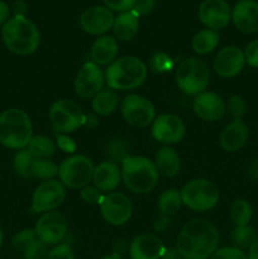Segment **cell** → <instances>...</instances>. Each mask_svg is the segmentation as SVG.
I'll list each match as a JSON object with an SVG mask.
<instances>
[{
	"instance_id": "7c38bea8",
	"label": "cell",
	"mask_w": 258,
	"mask_h": 259,
	"mask_svg": "<svg viewBox=\"0 0 258 259\" xmlns=\"http://www.w3.org/2000/svg\"><path fill=\"white\" fill-rule=\"evenodd\" d=\"M66 187L57 180H48L38 185L32 197V211H55L65 201Z\"/></svg>"
},
{
	"instance_id": "f1b7e54d",
	"label": "cell",
	"mask_w": 258,
	"mask_h": 259,
	"mask_svg": "<svg viewBox=\"0 0 258 259\" xmlns=\"http://www.w3.org/2000/svg\"><path fill=\"white\" fill-rule=\"evenodd\" d=\"M182 197L181 192L176 189H167L159 195L158 202H157V206H158L159 212L164 217H174L175 214L180 211L182 206Z\"/></svg>"
},
{
	"instance_id": "f35d334b",
	"label": "cell",
	"mask_w": 258,
	"mask_h": 259,
	"mask_svg": "<svg viewBox=\"0 0 258 259\" xmlns=\"http://www.w3.org/2000/svg\"><path fill=\"white\" fill-rule=\"evenodd\" d=\"M23 255H24V259H48L50 250H48V245L45 244L43 242H40L37 238V239L25 249Z\"/></svg>"
},
{
	"instance_id": "74e56055",
	"label": "cell",
	"mask_w": 258,
	"mask_h": 259,
	"mask_svg": "<svg viewBox=\"0 0 258 259\" xmlns=\"http://www.w3.org/2000/svg\"><path fill=\"white\" fill-rule=\"evenodd\" d=\"M129 149L128 144L123 141H115L110 142V143L106 146V154L110 157V161L113 162H123L126 157H129Z\"/></svg>"
},
{
	"instance_id": "5bb4252c",
	"label": "cell",
	"mask_w": 258,
	"mask_h": 259,
	"mask_svg": "<svg viewBox=\"0 0 258 259\" xmlns=\"http://www.w3.org/2000/svg\"><path fill=\"white\" fill-rule=\"evenodd\" d=\"M67 230V220L58 211L43 212L34 227L38 239L47 245H56L62 242Z\"/></svg>"
},
{
	"instance_id": "e575fe53",
	"label": "cell",
	"mask_w": 258,
	"mask_h": 259,
	"mask_svg": "<svg viewBox=\"0 0 258 259\" xmlns=\"http://www.w3.org/2000/svg\"><path fill=\"white\" fill-rule=\"evenodd\" d=\"M174 67V60L162 51H156L152 53L149 60V70L153 73H164L168 72Z\"/></svg>"
},
{
	"instance_id": "f907efd6",
	"label": "cell",
	"mask_w": 258,
	"mask_h": 259,
	"mask_svg": "<svg viewBox=\"0 0 258 259\" xmlns=\"http://www.w3.org/2000/svg\"><path fill=\"white\" fill-rule=\"evenodd\" d=\"M168 225H169V218L162 215V217L159 218V219H157V222L154 223V229H156L157 232H162V230L166 229Z\"/></svg>"
},
{
	"instance_id": "60d3db41",
	"label": "cell",
	"mask_w": 258,
	"mask_h": 259,
	"mask_svg": "<svg viewBox=\"0 0 258 259\" xmlns=\"http://www.w3.org/2000/svg\"><path fill=\"white\" fill-rule=\"evenodd\" d=\"M210 259H248L244 250L237 247H224L218 249Z\"/></svg>"
},
{
	"instance_id": "1f68e13d",
	"label": "cell",
	"mask_w": 258,
	"mask_h": 259,
	"mask_svg": "<svg viewBox=\"0 0 258 259\" xmlns=\"http://www.w3.org/2000/svg\"><path fill=\"white\" fill-rule=\"evenodd\" d=\"M258 239L257 232L253 227L248 225H238L232 232V240L234 245L239 249H249L250 245Z\"/></svg>"
},
{
	"instance_id": "b9f144b4",
	"label": "cell",
	"mask_w": 258,
	"mask_h": 259,
	"mask_svg": "<svg viewBox=\"0 0 258 259\" xmlns=\"http://www.w3.org/2000/svg\"><path fill=\"white\" fill-rule=\"evenodd\" d=\"M156 4L157 0H136L131 12H133L138 18L146 17V15H149L153 12Z\"/></svg>"
},
{
	"instance_id": "4fadbf2b",
	"label": "cell",
	"mask_w": 258,
	"mask_h": 259,
	"mask_svg": "<svg viewBox=\"0 0 258 259\" xmlns=\"http://www.w3.org/2000/svg\"><path fill=\"white\" fill-rule=\"evenodd\" d=\"M105 75L100 66L91 62L83 63L82 67L78 70L75 78V93L78 98L88 100L94 99L100 91H103Z\"/></svg>"
},
{
	"instance_id": "9c48e42d",
	"label": "cell",
	"mask_w": 258,
	"mask_h": 259,
	"mask_svg": "<svg viewBox=\"0 0 258 259\" xmlns=\"http://www.w3.org/2000/svg\"><path fill=\"white\" fill-rule=\"evenodd\" d=\"M86 114L75 101L61 99L55 101L50 109V121L53 129L60 133H72L85 125Z\"/></svg>"
},
{
	"instance_id": "603a6c76",
	"label": "cell",
	"mask_w": 258,
	"mask_h": 259,
	"mask_svg": "<svg viewBox=\"0 0 258 259\" xmlns=\"http://www.w3.org/2000/svg\"><path fill=\"white\" fill-rule=\"evenodd\" d=\"M248 138H249V128L243 121V119H237L223 129L219 139L220 147L223 151L233 153L242 149L247 143Z\"/></svg>"
},
{
	"instance_id": "5b68a950",
	"label": "cell",
	"mask_w": 258,
	"mask_h": 259,
	"mask_svg": "<svg viewBox=\"0 0 258 259\" xmlns=\"http://www.w3.org/2000/svg\"><path fill=\"white\" fill-rule=\"evenodd\" d=\"M32 138V120L25 111L12 108L0 114V144L19 151L27 148Z\"/></svg>"
},
{
	"instance_id": "d6986e66",
	"label": "cell",
	"mask_w": 258,
	"mask_h": 259,
	"mask_svg": "<svg viewBox=\"0 0 258 259\" xmlns=\"http://www.w3.org/2000/svg\"><path fill=\"white\" fill-rule=\"evenodd\" d=\"M195 114L197 118L204 121H218L227 113L225 101L219 94L211 91H204L195 98L192 104Z\"/></svg>"
},
{
	"instance_id": "d6a6232c",
	"label": "cell",
	"mask_w": 258,
	"mask_h": 259,
	"mask_svg": "<svg viewBox=\"0 0 258 259\" xmlns=\"http://www.w3.org/2000/svg\"><path fill=\"white\" fill-rule=\"evenodd\" d=\"M58 176V166L51 159H33L32 163V179H38L40 181L55 180Z\"/></svg>"
},
{
	"instance_id": "8992f818",
	"label": "cell",
	"mask_w": 258,
	"mask_h": 259,
	"mask_svg": "<svg viewBox=\"0 0 258 259\" xmlns=\"http://www.w3.org/2000/svg\"><path fill=\"white\" fill-rule=\"evenodd\" d=\"M175 78L182 93L189 96H197L206 90L211 75L206 62L197 57H189L176 68Z\"/></svg>"
},
{
	"instance_id": "f6af8a7d",
	"label": "cell",
	"mask_w": 258,
	"mask_h": 259,
	"mask_svg": "<svg viewBox=\"0 0 258 259\" xmlns=\"http://www.w3.org/2000/svg\"><path fill=\"white\" fill-rule=\"evenodd\" d=\"M245 62L250 67L258 68V39L252 40L244 50Z\"/></svg>"
},
{
	"instance_id": "ee69618b",
	"label": "cell",
	"mask_w": 258,
	"mask_h": 259,
	"mask_svg": "<svg viewBox=\"0 0 258 259\" xmlns=\"http://www.w3.org/2000/svg\"><path fill=\"white\" fill-rule=\"evenodd\" d=\"M105 7L111 12H128L133 8L136 0H103Z\"/></svg>"
},
{
	"instance_id": "f546056e",
	"label": "cell",
	"mask_w": 258,
	"mask_h": 259,
	"mask_svg": "<svg viewBox=\"0 0 258 259\" xmlns=\"http://www.w3.org/2000/svg\"><path fill=\"white\" fill-rule=\"evenodd\" d=\"M27 148L35 158L51 159L56 154L57 144L48 137L35 136L30 139Z\"/></svg>"
},
{
	"instance_id": "d590c367",
	"label": "cell",
	"mask_w": 258,
	"mask_h": 259,
	"mask_svg": "<svg viewBox=\"0 0 258 259\" xmlns=\"http://www.w3.org/2000/svg\"><path fill=\"white\" fill-rule=\"evenodd\" d=\"M227 106V114L233 118V120L243 119V116L247 113V103L240 95H232L225 103Z\"/></svg>"
},
{
	"instance_id": "52a82bcc",
	"label": "cell",
	"mask_w": 258,
	"mask_h": 259,
	"mask_svg": "<svg viewBox=\"0 0 258 259\" xmlns=\"http://www.w3.org/2000/svg\"><path fill=\"white\" fill-rule=\"evenodd\" d=\"M180 192L182 204L197 212H206L214 209L220 197L217 185L206 179L191 180Z\"/></svg>"
},
{
	"instance_id": "83f0119b",
	"label": "cell",
	"mask_w": 258,
	"mask_h": 259,
	"mask_svg": "<svg viewBox=\"0 0 258 259\" xmlns=\"http://www.w3.org/2000/svg\"><path fill=\"white\" fill-rule=\"evenodd\" d=\"M220 42V34L217 30L202 29L194 35L191 47L197 55H207L218 47Z\"/></svg>"
},
{
	"instance_id": "9f6ffc18",
	"label": "cell",
	"mask_w": 258,
	"mask_h": 259,
	"mask_svg": "<svg viewBox=\"0 0 258 259\" xmlns=\"http://www.w3.org/2000/svg\"><path fill=\"white\" fill-rule=\"evenodd\" d=\"M3 242H4V232H3V228L0 225V248H2Z\"/></svg>"
},
{
	"instance_id": "cb8c5ba5",
	"label": "cell",
	"mask_w": 258,
	"mask_h": 259,
	"mask_svg": "<svg viewBox=\"0 0 258 259\" xmlns=\"http://www.w3.org/2000/svg\"><path fill=\"white\" fill-rule=\"evenodd\" d=\"M119 55V43L111 35H101L93 43L90 57L98 66H108L116 60Z\"/></svg>"
},
{
	"instance_id": "8fae6325",
	"label": "cell",
	"mask_w": 258,
	"mask_h": 259,
	"mask_svg": "<svg viewBox=\"0 0 258 259\" xmlns=\"http://www.w3.org/2000/svg\"><path fill=\"white\" fill-rule=\"evenodd\" d=\"M100 206L104 220L114 227L126 224L133 214V205L131 199L123 192H109L104 195Z\"/></svg>"
},
{
	"instance_id": "484cf974",
	"label": "cell",
	"mask_w": 258,
	"mask_h": 259,
	"mask_svg": "<svg viewBox=\"0 0 258 259\" xmlns=\"http://www.w3.org/2000/svg\"><path fill=\"white\" fill-rule=\"evenodd\" d=\"M154 164L158 174L164 177H175L180 174L181 169V159L179 153L169 146L162 147L157 151Z\"/></svg>"
},
{
	"instance_id": "ba28073f",
	"label": "cell",
	"mask_w": 258,
	"mask_h": 259,
	"mask_svg": "<svg viewBox=\"0 0 258 259\" xmlns=\"http://www.w3.org/2000/svg\"><path fill=\"white\" fill-rule=\"evenodd\" d=\"M94 163L83 154H73L67 157L58 166L60 182L68 189H83L93 180Z\"/></svg>"
},
{
	"instance_id": "11a10c76",
	"label": "cell",
	"mask_w": 258,
	"mask_h": 259,
	"mask_svg": "<svg viewBox=\"0 0 258 259\" xmlns=\"http://www.w3.org/2000/svg\"><path fill=\"white\" fill-rule=\"evenodd\" d=\"M101 259H121V258H120V255L118 254V253H113V254L105 255V257H103Z\"/></svg>"
},
{
	"instance_id": "9a60e30c",
	"label": "cell",
	"mask_w": 258,
	"mask_h": 259,
	"mask_svg": "<svg viewBox=\"0 0 258 259\" xmlns=\"http://www.w3.org/2000/svg\"><path fill=\"white\" fill-rule=\"evenodd\" d=\"M199 19L207 29L220 30L232 20V8L227 0H204L197 10Z\"/></svg>"
},
{
	"instance_id": "ffe728a7",
	"label": "cell",
	"mask_w": 258,
	"mask_h": 259,
	"mask_svg": "<svg viewBox=\"0 0 258 259\" xmlns=\"http://www.w3.org/2000/svg\"><path fill=\"white\" fill-rule=\"evenodd\" d=\"M232 22L239 32L245 34L258 33V2L238 0L232 9Z\"/></svg>"
},
{
	"instance_id": "6f0895ef",
	"label": "cell",
	"mask_w": 258,
	"mask_h": 259,
	"mask_svg": "<svg viewBox=\"0 0 258 259\" xmlns=\"http://www.w3.org/2000/svg\"><path fill=\"white\" fill-rule=\"evenodd\" d=\"M257 141H258V134H257Z\"/></svg>"
},
{
	"instance_id": "e0dca14e",
	"label": "cell",
	"mask_w": 258,
	"mask_h": 259,
	"mask_svg": "<svg viewBox=\"0 0 258 259\" xmlns=\"http://www.w3.org/2000/svg\"><path fill=\"white\" fill-rule=\"evenodd\" d=\"M113 12L103 5H95L86 9L80 15L78 24L85 33L91 35H101L113 28L114 24Z\"/></svg>"
},
{
	"instance_id": "7dc6e473",
	"label": "cell",
	"mask_w": 258,
	"mask_h": 259,
	"mask_svg": "<svg viewBox=\"0 0 258 259\" xmlns=\"http://www.w3.org/2000/svg\"><path fill=\"white\" fill-rule=\"evenodd\" d=\"M28 7L25 4V2L23 0H17L13 4V12H14V17H25L27 14Z\"/></svg>"
},
{
	"instance_id": "7402d4cb",
	"label": "cell",
	"mask_w": 258,
	"mask_h": 259,
	"mask_svg": "<svg viewBox=\"0 0 258 259\" xmlns=\"http://www.w3.org/2000/svg\"><path fill=\"white\" fill-rule=\"evenodd\" d=\"M94 186L103 194L115 191L121 182V169L113 161H104L94 168Z\"/></svg>"
},
{
	"instance_id": "836d02e7",
	"label": "cell",
	"mask_w": 258,
	"mask_h": 259,
	"mask_svg": "<svg viewBox=\"0 0 258 259\" xmlns=\"http://www.w3.org/2000/svg\"><path fill=\"white\" fill-rule=\"evenodd\" d=\"M34 156L28 148L19 149L14 156V169L19 176L24 179H32V163Z\"/></svg>"
},
{
	"instance_id": "3957f363",
	"label": "cell",
	"mask_w": 258,
	"mask_h": 259,
	"mask_svg": "<svg viewBox=\"0 0 258 259\" xmlns=\"http://www.w3.org/2000/svg\"><path fill=\"white\" fill-rule=\"evenodd\" d=\"M148 73L146 63L136 56L116 58L108 66L105 80L111 90H134L144 83Z\"/></svg>"
},
{
	"instance_id": "f5cc1de1",
	"label": "cell",
	"mask_w": 258,
	"mask_h": 259,
	"mask_svg": "<svg viewBox=\"0 0 258 259\" xmlns=\"http://www.w3.org/2000/svg\"><path fill=\"white\" fill-rule=\"evenodd\" d=\"M248 259H258V239H255V242L248 249Z\"/></svg>"
},
{
	"instance_id": "6da1fadb",
	"label": "cell",
	"mask_w": 258,
	"mask_h": 259,
	"mask_svg": "<svg viewBox=\"0 0 258 259\" xmlns=\"http://www.w3.org/2000/svg\"><path fill=\"white\" fill-rule=\"evenodd\" d=\"M220 233L211 222L194 219L186 223L176 238V250L184 259H207L218 250Z\"/></svg>"
},
{
	"instance_id": "bcb514c9",
	"label": "cell",
	"mask_w": 258,
	"mask_h": 259,
	"mask_svg": "<svg viewBox=\"0 0 258 259\" xmlns=\"http://www.w3.org/2000/svg\"><path fill=\"white\" fill-rule=\"evenodd\" d=\"M56 144H57V147L61 149V151L66 152V153H73V152H76V149H77V144H76V142L73 141V139L68 138V137L65 136V134H61V136L57 137V139H56Z\"/></svg>"
},
{
	"instance_id": "277c9868",
	"label": "cell",
	"mask_w": 258,
	"mask_h": 259,
	"mask_svg": "<svg viewBox=\"0 0 258 259\" xmlns=\"http://www.w3.org/2000/svg\"><path fill=\"white\" fill-rule=\"evenodd\" d=\"M153 161L143 156H129L121 162V181L134 194H148L158 182Z\"/></svg>"
},
{
	"instance_id": "ac0fdd59",
	"label": "cell",
	"mask_w": 258,
	"mask_h": 259,
	"mask_svg": "<svg viewBox=\"0 0 258 259\" xmlns=\"http://www.w3.org/2000/svg\"><path fill=\"white\" fill-rule=\"evenodd\" d=\"M245 65L244 51L237 46H227L217 53L212 62L215 72L223 78H230L239 75Z\"/></svg>"
},
{
	"instance_id": "db71d44e",
	"label": "cell",
	"mask_w": 258,
	"mask_h": 259,
	"mask_svg": "<svg viewBox=\"0 0 258 259\" xmlns=\"http://www.w3.org/2000/svg\"><path fill=\"white\" fill-rule=\"evenodd\" d=\"M249 175L253 180H258V158L250 163L249 166Z\"/></svg>"
},
{
	"instance_id": "816d5d0a",
	"label": "cell",
	"mask_w": 258,
	"mask_h": 259,
	"mask_svg": "<svg viewBox=\"0 0 258 259\" xmlns=\"http://www.w3.org/2000/svg\"><path fill=\"white\" fill-rule=\"evenodd\" d=\"M180 254L177 253L176 248H166L164 253L159 259H180Z\"/></svg>"
},
{
	"instance_id": "681fc988",
	"label": "cell",
	"mask_w": 258,
	"mask_h": 259,
	"mask_svg": "<svg viewBox=\"0 0 258 259\" xmlns=\"http://www.w3.org/2000/svg\"><path fill=\"white\" fill-rule=\"evenodd\" d=\"M100 124V120H99V116L96 114H89L86 115L85 120V126H88L89 129H94Z\"/></svg>"
},
{
	"instance_id": "7a4b0ae2",
	"label": "cell",
	"mask_w": 258,
	"mask_h": 259,
	"mask_svg": "<svg viewBox=\"0 0 258 259\" xmlns=\"http://www.w3.org/2000/svg\"><path fill=\"white\" fill-rule=\"evenodd\" d=\"M2 39L12 53L28 56L39 47L40 33L37 25L27 17H13L3 25Z\"/></svg>"
},
{
	"instance_id": "8d00e7d4",
	"label": "cell",
	"mask_w": 258,
	"mask_h": 259,
	"mask_svg": "<svg viewBox=\"0 0 258 259\" xmlns=\"http://www.w3.org/2000/svg\"><path fill=\"white\" fill-rule=\"evenodd\" d=\"M35 239H37V235H35L34 229L20 230V232L17 233V234L14 235V238H13L12 247L14 248L17 252L24 253L25 249H27Z\"/></svg>"
},
{
	"instance_id": "7bdbcfd3",
	"label": "cell",
	"mask_w": 258,
	"mask_h": 259,
	"mask_svg": "<svg viewBox=\"0 0 258 259\" xmlns=\"http://www.w3.org/2000/svg\"><path fill=\"white\" fill-rule=\"evenodd\" d=\"M48 259H75V254L68 244H58L50 250V255Z\"/></svg>"
},
{
	"instance_id": "4316f807",
	"label": "cell",
	"mask_w": 258,
	"mask_h": 259,
	"mask_svg": "<svg viewBox=\"0 0 258 259\" xmlns=\"http://www.w3.org/2000/svg\"><path fill=\"white\" fill-rule=\"evenodd\" d=\"M119 106V96L113 90H103L93 99L91 108L98 116H108Z\"/></svg>"
},
{
	"instance_id": "4dcf8cb0",
	"label": "cell",
	"mask_w": 258,
	"mask_h": 259,
	"mask_svg": "<svg viewBox=\"0 0 258 259\" xmlns=\"http://www.w3.org/2000/svg\"><path fill=\"white\" fill-rule=\"evenodd\" d=\"M230 220L238 225H248L253 218V207L247 200L238 199L232 202L229 207Z\"/></svg>"
},
{
	"instance_id": "2e32d148",
	"label": "cell",
	"mask_w": 258,
	"mask_h": 259,
	"mask_svg": "<svg viewBox=\"0 0 258 259\" xmlns=\"http://www.w3.org/2000/svg\"><path fill=\"white\" fill-rule=\"evenodd\" d=\"M185 133L184 121L175 114H161L152 123V136L159 143H179L184 139Z\"/></svg>"
},
{
	"instance_id": "44dd1931",
	"label": "cell",
	"mask_w": 258,
	"mask_h": 259,
	"mask_svg": "<svg viewBox=\"0 0 258 259\" xmlns=\"http://www.w3.org/2000/svg\"><path fill=\"white\" fill-rule=\"evenodd\" d=\"M164 250L166 247L157 235L146 233L132 240L129 254L131 259H159Z\"/></svg>"
},
{
	"instance_id": "ab89813d",
	"label": "cell",
	"mask_w": 258,
	"mask_h": 259,
	"mask_svg": "<svg viewBox=\"0 0 258 259\" xmlns=\"http://www.w3.org/2000/svg\"><path fill=\"white\" fill-rule=\"evenodd\" d=\"M104 195L105 194H103L95 186H86L83 189H81L80 191V196L82 199V201L89 205H100L104 199Z\"/></svg>"
},
{
	"instance_id": "c3c4849f",
	"label": "cell",
	"mask_w": 258,
	"mask_h": 259,
	"mask_svg": "<svg viewBox=\"0 0 258 259\" xmlns=\"http://www.w3.org/2000/svg\"><path fill=\"white\" fill-rule=\"evenodd\" d=\"M10 8L5 2L0 0V25H4L9 20Z\"/></svg>"
},
{
	"instance_id": "d4e9b609",
	"label": "cell",
	"mask_w": 258,
	"mask_h": 259,
	"mask_svg": "<svg viewBox=\"0 0 258 259\" xmlns=\"http://www.w3.org/2000/svg\"><path fill=\"white\" fill-rule=\"evenodd\" d=\"M113 32L116 40L129 42L134 39L139 32V18L131 10L120 13L114 19Z\"/></svg>"
},
{
	"instance_id": "30bf717a",
	"label": "cell",
	"mask_w": 258,
	"mask_h": 259,
	"mask_svg": "<svg viewBox=\"0 0 258 259\" xmlns=\"http://www.w3.org/2000/svg\"><path fill=\"white\" fill-rule=\"evenodd\" d=\"M124 120L136 128H147L156 119L154 105L147 98L136 94L125 96L120 105Z\"/></svg>"
}]
</instances>
